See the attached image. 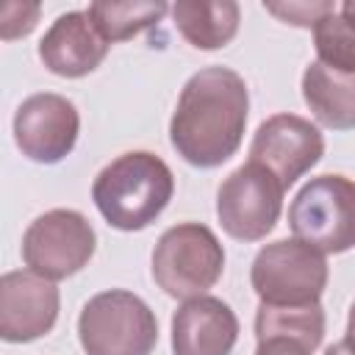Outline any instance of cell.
Listing matches in <instances>:
<instances>
[{
  "label": "cell",
  "instance_id": "obj_1",
  "mask_svg": "<svg viewBox=\"0 0 355 355\" xmlns=\"http://www.w3.org/2000/svg\"><path fill=\"white\" fill-rule=\"evenodd\" d=\"M247 83L230 67H205L180 89L169 139L178 155L200 169L225 164L241 147L247 128Z\"/></svg>",
  "mask_w": 355,
  "mask_h": 355
},
{
  "label": "cell",
  "instance_id": "obj_2",
  "mask_svg": "<svg viewBox=\"0 0 355 355\" xmlns=\"http://www.w3.org/2000/svg\"><path fill=\"white\" fill-rule=\"evenodd\" d=\"M175 194V175L164 158L147 150L122 153L100 169L92 200L103 219L125 233L150 227Z\"/></svg>",
  "mask_w": 355,
  "mask_h": 355
},
{
  "label": "cell",
  "instance_id": "obj_3",
  "mask_svg": "<svg viewBox=\"0 0 355 355\" xmlns=\"http://www.w3.org/2000/svg\"><path fill=\"white\" fill-rule=\"evenodd\" d=\"M78 338L86 355H150L158 344V319L139 294L108 288L83 305Z\"/></svg>",
  "mask_w": 355,
  "mask_h": 355
},
{
  "label": "cell",
  "instance_id": "obj_4",
  "mask_svg": "<svg viewBox=\"0 0 355 355\" xmlns=\"http://www.w3.org/2000/svg\"><path fill=\"white\" fill-rule=\"evenodd\" d=\"M225 272V247L200 222H180L161 233L153 250V280L175 300L202 297Z\"/></svg>",
  "mask_w": 355,
  "mask_h": 355
},
{
  "label": "cell",
  "instance_id": "obj_5",
  "mask_svg": "<svg viewBox=\"0 0 355 355\" xmlns=\"http://www.w3.org/2000/svg\"><path fill=\"white\" fill-rule=\"evenodd\" d=\"M288 225L294 239L338 255L355 247V180L344 175L311 178L288 205Z\"/></svg>",
  "mask_w": 355,
  "mask_h": 355
},
{
  "label": "cell",
  "instance_id": "obj_6",
  "mask_svg": "<svg viewBox=\"0 0 355 355\" xmlns=\"http://www.w3.org/2000/svg\"><path fill=\"white\" fill-rule=\"evenodd\" d=\"M327 261L300 239H277L258 250L250 283L263 305H316L327 286Z\"/></svg>",
  "mask_w": 355,
  "mask_h": 355
},
{
  "label": "cell",
  "instance_id": "obj_7",
  "mask_svg": "<svg viewBox=\"0 0 355 355\" xmlns=\"http://www.w3.org/2000/svg\"><path fill=\"white\" fill-rule=\"evenodd\" d=\"M283 183L261 164L247 161L233 169L216 191V216L236 241H261L280 219Z\"/></svg>",
  "mask_w": 355,
  "mask_h": 355
},
{
  "label": "cell",
  "instance_id": "obj_8",
  "mask_svg": "<svg viewBox=\"0 0 355 355\" xmlns=\"http://www.w3.org/2000/svg\"><path fill=\"white\" fill-rule=\"evenodd\" d=\"M94 247V227L80 211L53 208L28 225L22 236V261L47 280H64L92 261Z\"/></svg>",
  "mask_w": 355,
  "mask_h": 355
},
{
  "label": "cell",
  "instance_id": "obj_9",
  "mask_svg": "<svg viewBox=\"0 0 355 355\" xmlns=\"http://www.w3.org/2000/svg\"><path fill=\"white\" fill-rule=\"evenodd\" d=\"M80 116L72 100L55 92H39L22 100L14 114V141L36 164H58L75 150Z\"/></svg>",
  "mask_w": 355,
  "mask_h": 355
},
{
  "label": "cell",
  "instance_id": "obj_10",
  "mask_svg": "<svg viewBox=\"0 0 355 355\" xmlns=\"http://www.w3.org/2000/svg\"><path fill=\"white\" fill-rule=\"evenodd\" d=\"M324 155L322 130L297 114H275L263 119L250 144V161L266 166L283 189L311 172Z\"/></svg>",
  "mask_w": 355,
  "mask_h": 355
},
{
  "label": "cell",
  "instance_id": "obj_11",
  "mask_svg": "<svg viewBox=\"0 0 355 355\" xmlns=\"http://www.w3.org/2000/svg\"><path fill=\"white\" fill-rule=\"evenodd\" d=\"M58 288L36 272H6L0 277V336L25 344L47 336L58 319Z\"/></svg>",
  "mask_w": 355,
  "mask_h": 355
},
{
  "label": "cell",
  "instance_id": "obj_12",
  "mask_svg": "<svg viewBox=\"0 0 355 355\" xmlns=\"http://www.w3.org/2000/svg\"><path fill=\"white\" fill-rule=\"evenodd\" d=\"M239 341V319L219 297H194L172 316L175 355H230Z\"/></svg>",
  "mask_w": 355,
  "mask_h": 355
},
{
  "label": "cell",
  "instance_id": "obj_13",
  "mask_svg": "<svg viewBox=\"0 0 355 355\" xmlns=\"http://www.w3.org/2000/svg\"><path fill=\"white\" fill-rule=\"evenodd\" d=\"M108 47L86 11H67L42 36L39 58L53 75L83 78L103 64Z\"/></svg>",
  "mask_w": 355,
  "mask_h": 355
},
{
  "label": "cell",
  "instance_id": "obj_14",
  "mask_svg": "<svg viewBox=\"0 0 355 355\" xmlns=\"http://www.w3.org/2000/svg\"><path fill=\"white\" fill-rule=\"evenodd\" d=\"M302 100L319 125L333 130L355 128V72H338L311 61L302 72Z\"/></svg>",
  "mask_w": 355,
  "mask_h": 355
},
{
  "label": "cell",
  "instance_id": "obj_15",
  "mask_svg": "<svg viewBox=\"0 0 355 355\" xmlns=\"http://www.w3.org/2000/svg\"><path fill=\"white\" fill-rule=\"evenodd\" d=\"M172 19L180 36L197 50H219L239 33L241 11L233 0H178Z\"/></svg>",
  "mask_w": 355,
  "mask_h": 355
},
{
  "label": "cell",
  "instance_id": "obj_16",
  "mask_svg": "<svg viewBox=\"0 0 355 355\" xmlns=\"http://www.w3.org/2000/svg\"><path fill=\"white\" fill-rule=\"evenodd\" d=\"M255 338H291L308 347L311 352L324 338V311L322 305H258L255 313Z\"/></svg>",
  "mask_w": 355,
  "mask_h": 355
},
{
  "label": "cell",
  "instance_id": "obj_17",
  "mask_svg": "<svg viewBox=\"0 0 355 355\" xmlns=\"http://www.w3.org/2000/svg\"><path fill=\"white\" fill-rule=\"evenodd\" d=\"M86 14L92 17L100 36L108 44H114L161 22V17L166 14V3L164 0H125V3L97 0L86 8Z\"/></svg>",
  "mask_w": 355,
  "mask_h": 355
},
{
  "label": "cell",
  "instance_id": "obj_18",
  "mask_svg": "<svg viewBox=\"0 0 355 355\" xmlns=\"http://www.w3.org/2000/svg\"><path fill=\"white\" fill-rule=\"evenodd\" d=\"M316 61L338 72H355V14L338 8L313 28Z\"/></svg>",
  "mask_w": 355,
  "mask_h": 355
},
{
  "label": "cell",
  "instance_id": "obj_19",
  "mask_svg": "<svg viewBox=\"0 0 355 355\" xmlns=\"http://www.w3.org/2000/svg\"><path fill=\"white\" fill-rule=\"evenodd\" d=\"M263 8L269 14H275L277 19L288 22V25H300V28H316L319 19H324L327 14L336 11V6L330 0H319V3H263Z\"/></svg>",
  "mask_w": 355,
  "mask_h": 355
},
{
  "label": "cell",
  "instance_id": "obj_20",
  "mask_svg": "<svg viewBox=\"0 0 355 355\" xmlns=\"http://www.w3.org/2000/svg\"><path fill=\"white\" fill-rule=\"evenodd\" d=\"M36 17H39V6L36 3H6L3 8V22H0V36L17 39V36H28L36 28Z\"/></svg>",
  "mask_w": 355,
  "mask_h": 355
},
{
  "label": "cell",
  "instance_id": "obj_21",
  "mask_svg": "<svg viewBox=\"0 0 355 355\" xmlns=\"http://www.w3.org/2000/svg\"><path fill=\"white\" fill-rule=\"evenodd\" d=\"M255 355H311V349L291 338H263L258 341Z\"/></svg>",
  "mask_w": 355,
  "mask_h": 355
},
{
  "label": "cell",
  "instance_id": "obj_22",
  "mask_svg": "<svg viewBox=\"0 0 355 355\" xmlns=\"http://www.w3.org/2000/svg\"><path fill=\"white\" fill-rule=\"evenodd\" d=\"M324 355H355V338H352V336H347V338H341V341L330 344Z\"/></svg>",
  "mask_w": 355,
  "mask_h": 355
},
{
  "label": "cell",
  "instance_id": "obj_23",
  "mask_svg": "<svg viewBox=\"0 0 355 355\" xmlns=\"http://www.w3.org/2000/svg\"><path fill=\"white\" fill-rule=\"evenodd\" d=\"M347 333L355 338V302H352V308H349V319H347Z\"/></svg>",
  "mask_w": 355,
  "mask_h": 355
},
{
  "label": "cell",
  "instance_id": "obj_24",
  "mask_svg": "<svg viewBox=\"0 0 355 355\" xmlns=\"http://www.w3.org/2000/svg\"><path fill=\"white\" fill-rule=\"evenodd\" d=\"M341 8H347L349 14H355V0H344V3H341Z\"/></svg>",
  "mask_w": 355,
  "mask_h": 355
}]
</instances>
